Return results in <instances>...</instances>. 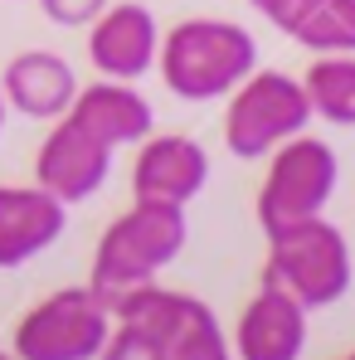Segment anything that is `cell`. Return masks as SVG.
I'll return each instance as SVG.
<instances>
[{
  "instance_id": "19",
  "label": "cell",
  "mask_w": 355,
  "mask_h": 360,
  "mask_svg": "<svg viewBox=\"0 0 355 360\" xmlns=\"http://www.w3.org/2000/svg\"><path fill=\"white\" fill-rule=\"evenodd\" d=\"M171 360H234V356H229V341H224V331L214 326V331H205V336L185 341L180 351H171Z\"/></svg>"
},
{
  "instance_id": "12",
  "label": "cell",
  "mask_w": 355,
  "mask_h": 360,
  "mask_svg": "<svg viewBox=\"0 0 355 360\" xmlns=\"http://www.w3.org/2000/svg\"><path fill=\"white\" fill-rule=\"evenodd\" d=\"M68 205L44 185H0V268H20L59 243Z\"/></svg>"
},
{
  "instance_id": "6",
  "label": "cell",
  "mask_w": 355,
  "mask_h": 360,
  "mask_svg": "<svg viewBox=\"0 0 355 360\" xmlns=\"http://www.w3.org/2000/svg\"><path fill=\"white\" fill-rule=\"evenodd\" d=\"M112 311L93 288H59L15 326V360H98Z\"/></svg>"
},
{
  "instance_id": "16",
  "label": "cell",
  "mask_w": 355,
  "mask_h": 360,
  "mask_svg": "<svg viewBox=\"0 0 355 360\" xmlns=\"http://www.w3.org/2000/svg\"><path fill=\"white\" fill-rule=\"evenodd\" d=\"M302 93L311 103V117L355 127V54H316L302 78Z\"/></svg>"
},
{
  "instance_id": "5",
  "label": "cell",
  "mask_w": 355,
  "mask_h": 360,
  "mask_svg": "<svg viewBox=\"0 0 355 360\" xmlns=\"http://www.w3.org/2000/svg\"><path fill=\"white\" fill-rule=\"evenodd\" d=\"M336 180H341V161L321 136L297 131L283 146H273L268 151V176L258 185V224H263V234L321 214L331 205V195H336Z\"/></svg>"
},
{
  "instance_id": "7",
  "label": "cell",
  "mask_w": 355,
  "mask_h": 360,
  "mask_svg": "<svg viewBox=\"0 0 355 360\" xmlns=\"http://www.w3.org/2000/svg\"><path fill=\"white\" fill-rule=\"evenodd\" d=\"M108 171H112V146H103L98 136H88L68 117L54 122L49 136L39 141V151H34V185H44L63 205H78V200L98 195Z\"/></svg>"
},
{
  "instance_id": "14",
  "label": "cell",
  "mask_w": 355,
  "mask_h": 360,
  "mask_svg": "<svg viewBox=\"0 0 355 360\" xmlns=\"http://www.w3.org/2000/svg\"><path fill=\"white\" fill-rule=\"evenodd\" d=\"M63 117L78 122L88 136H98V141L112 146V151L141 141V136H151V127H156L151 103H146L136 88L117 83V78H103V83H93V88H78Z\"/></svg>"
},
{
  "instance_id": "20",
  "label": "cell",
  "mask_w": 355,
  "mask_h": 360,
  "mask_svg": "<svg viewBox=\"0 0 355 360\" xmlns=\"http://www.w3.org/2000/svg\"><path fill=\"white\" fill-rule=\"evenodd\" d=\"M248 5H253V10H263V15H268V20H273V25L283 30V25H288V15H292V5H297V0H248Z\"/></svg>"
},
{
  "instance_id": "2",
  "label": "cell",
  "mask_w": 355,
  "mask_h": 360,
  "mask_svg": "<svg viewBox=\"0 0 355 360\" xmlns=\"http://www.w3.org/2000/svg\"><path fill=\"white\" fill-rule=\"evenodd\" d=\"M156 68L185 103H214L258 68V39L234 20H180L166 30Z\"/></svg>"
},
{
  "instance_id": "9",
  "label": "cell",
  "mask_w": 355,
  "mask_h": 360,
  "mask_svg": "<svg viewBox=\"0 0 355 360\" xmlns=\"http://www.w3.org/2000/svg\"><path fill=\"white\" fill-rule=\"evenodd\" d=\"M209 185V156L195 136L166 131V136H141V151L131 161V190L136 200H166L190 205Z\"/></svg>"
},
{
  "instance_id": "1",
  "label": "cell",
  "mask_w": 355,
  "mask_h": 360,
  "mask_svg": "<svg viewBox=\"0 0 355 360\" xmlns=\"http://www.w3.org/2000/svg\"><path fill=\"white\" fill-rule=\"evenodd\" d=\"M185 239H190L185 205L136 200L127 214H117V219L103 229V239H98V248H93L88 288L112 307L122 292L151 283L166 263H176Z\"/></svg>"
},
{
  "instance_id": "23",
  "label": "cell",
  "mask_w": 355,
  "mask_h": 360,
  "mask_svg": "<svg viewBox=\"0 0 355 360\" xmlns=\"http://www.w3.org/2000/svg\"><path fill=\"white\" fill-rule=\"evenodd\" d=\"M341 360H355V351H351V356H341Z\"/></svg>"
},
{
  "instance_id": "3",
  "label": "cell",
  "mask_w": 355,
  "mask_h": 360,
  "mask_svg": "<svg viewBox=\"0 0 355 360\" xmlns=\"http://www.w3.org/2000/svg\"><path fill=\"white\" fill-rule=\"evenodd\" d=\"M351 278H355L351 243H346V234L326 214H311L302 224H288V229L268 234L263 283L297 297L306 311L341 302L351 292Z\"/></svg>"
},
{
  "instance_id": "13",
  "label": "cell",
  "mask_w": 355,
  "mask_h": 360,
  "mask_svg": "<svg viewBox=\"0 0 355 360\" xmlns=\"http://www.w3.org/2000/svg\"><path fill=\"white\" fill-rule=\"evenodd\" d=\"M73 93H78V73L68 68L63 54H49V49H25L0 73L5 108H15L34 122H59L73 103Z\"/></svg>"
},
{
  "instance_id": "17",
  "label": "cell",
  "mask_w": 355,
  "mask_h": 360,
  "mask_svg": "<svg viewBox=\"0 0 355 360\" xmlns=\"http://www.w3.org/2000/svg\"><path fill=\"white\" fill-rule=\"evenodd\" d=\"M98 360H171V356H166V346H161L156 336H146L141 326L112 321V331H108V341H103Z\"/></svg>"
},
{
  "instance_id": "4",
  "label": "cell",
  "mask_w": 355,
  "mask_h": 360,
  "mask_svg": "<svg viewBox=\"0 0 355 360\" xmlns=\"http://www.w3.org/2000/svg\"><path fill=\"white\" fill-rule=\"evenodd\" d=\"M311 103L302 93V78L283 68H253L238 88H229L224 108V146L238 161H263L273 146L306 131Z\"/></svg>"
},
{
  "instance_id": "11",
  "label": "cell",
  "mask_w": 355,
  "mask_h": 360,
  "mask_svg": "<svg viewBox=\"0 0 355 360\" xmlns=\"http://www.w3.org/2000/svg\"><path fill=\"white\" fill-rule=\"evenodd\" d=\"M108 311H112V321L141 326L146 336H156V341L166 346V356L180 351L185 341H195V336H205V331H214V326H219V321H214V311H209L200 297L176 292V288H161L156 278H151V283H141V288H131V292H122Z\"/></svg>"
},
{
  "instance_id": "21",
  "label": "cell",
  "mask_w": 355,
  "mask_h": 360,
  "mask_svg": "<svg viewBox=\"0 0 355 360\" xmlns=\"http://www.w3.org/2000/svg\"><path fill=\"white\" fill-rule=\"evenodd\" d=\"M0 127H5V98H0Z\"/></svg>"
},
{
  "instance_id": "8",
  "label": "cell",
  "mask_w": 355,
  "mask_h": 360,
  "mask_svg": "<svg viewBox=\"0 0 355 360\" xmlns=\"http://www.w3.org/2000/svg\"><path fill=\"white\" fill-rule=\"evenodd\" d=\"M156 49H161V25L146 5L136 0H122L88 25V59L103 78H117V83H136L146 68H156Z\"/></svg>"
},
{
  "instance_id": "10",
  "label": "cell",
  "mask_w": 355,
  "mask_h": 360,
  "mask_svg": "<svg viewBox=\"0 0 355 360\" xmlns=\"http://www.w3.org/2000/svg\"><path fill=\"white\" fill-rule=\"evenodd\" d=\"M306 351V307L278 288H258L234 321V360H302Z\"/></svg>"
},
{
  "instance_id": "22",
  "label": "cell",
  "mask_w": 355,
  "mask_h": 360,
  "mask_svg": "<svg viewBox=\"0 0 355 360\" xmlns=\"http://www.w3.org/2000/svg\"><path fill=\"white\" fill-rule=\"evenodd\" d=\"M0 360H15V356H10V351H0Z\"/></svg>"
},
{
  "instance_id": "15",
  "label": "cell",
  "mask_w": 355,
  "mask_h": 360,
  "mask_svg": "<svg viewBox=\"0 0 355 360\" xmlns=\"http://www.w3.org/2000/svg\"><path fill=\"white\" fill-rule=\"evenodd\" d=\"M283 34L316 54H355V0H297Z\"/></svg>"
},
{
  "instance_id": "18",
  "label": "cell",
  "mask_w": 355,
  "mask_h": 360,
  "mask_svg": "<svg viewBox=\"0 0 355 360\" xmlns=\"http://www.w3.org/2000/svg\"><path fill=\"white\" fill-rule=\"evenodd\" d=\"M39 10L63 25V30H88L103 10H108V0H39Z\"/></svg>"
}]
</instances>
